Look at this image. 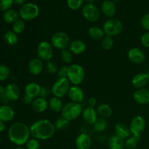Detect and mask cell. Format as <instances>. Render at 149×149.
<instances>
[{"instance_id": "obj_1", "label": "cell", "mask_w": 149, "mask_h": 149, "mask_svg": "<svg viewBox=\"0 0 149 149\" xmlns=\"http://www.w3.org/2000/svg\"><path fill=\"white\" fill-rule=\"evenodd\" d=\"M55 125L48 119H39L30 127L31 135L39 141H45L52 138L55 134Z\"/></svg>"}, {"instance_id": "obj_2", "label": "cell", "mask_w": 149, "mask_h": 149, "mask_svg": "<svg viewBox=\"0 0 149 149\" xmlns=\"http://www.w3.org/2000/svg\"><path fill=\"white\" fill-rule=\"evenodd\" d=\"M30 136V127L23 122H15L8 130L9 139L17 146L26 144Z\"/></svg>"}, {"instance_id": "obj_3", "label": "cell", "mask_w": 149, "mask_h": 149, "mask_svg": "<svg viewBox=\"0 0 149 149\" xmlns=\"http://www.w3.org/2000/svg\"><path fill=\"white\" fill-rule=\"evenodd\" d=\"M83 108L81 103L69 102L65 103L61 111V116L69 122L78 119L82 113Z\"/></svg>"}, {"instance_id": "obj_4", "label": "cell", "mask_w": 149, "mask_h": 149, "mask_svg": "<svg viewBox=\"0 0 149 149\" xmlns=\"http://www.w3.org/2000/svg\"><path fill=\"white\" fill-rule=\"evenodd\" d=\"M67 78L74 85H79L85 78V71L79 64H71L68 66Z\"/></svg>"}, {"instance_id": "obj_5", "label": "cell", "mask_w": 149, "mask_h": 149, "mask_svg": "<svg viewBox=\"0 0 149 149\" xmlns=\"http://www.w3.org/2000/svg\"><path fill=\"white\" fill-rule=\"evenodd\" d=\"M123 23L117 18H109L103 26V29L106 36H115L120 34L123 31Z\"/></svg>"}, {"instance_id": "obj_6", "label": "cell", "mask_w": 149, "mask_h": 149, "mask_svg": "<svg viewBox=\"0 0 149 149\" xmlns=\"http://www.w3.org/2000/svg\"><path fill=\"white\" fill-rule=\"evenodd\" d=\"M70 83L68 78H58L52 85L51 92L55 97H63L69 92L71 87Z\"/></svg>"}, {"instance_id": "obj_7", "label": "cell", "mask_w": 149, "mask_h": 149, "mask_svg": "<svg viewBox=\"0 0 149 149\" xmlns=\"http://www.w3.org/2000/svg\"><path fill=\"white\" fill-rule=\"evenodd\" d=\"M39 14V8L36 4L26 3L23 5L19 11V15L22 20L30 21L36 19Z\"/></svg>"}, {"instance_id": "obj_8", "label": "cell", "mask_w": 149, "mask_h": 149, "mask_svg": "<svg viewBox=\"0 0 149 149\" xmlns=\"http://www.w3.org/2000/svg\"><path fill=\"white\" fill-rule=\"evenodd\" d=\"M70 43H71L70 37L65 32H55L51 37V44L52 47L61 50L68 49Z\"/></svg>"}, {"instance_id": "obj_9", "label": "cell", "mask_w": 149, "mask_h": 149, "mask_svg": "<svg viewBox=\"0 0 149 149\" xmlns=\"http://www.w3.org/2000/svg\"><path fill=\"white\" fill-rule=\"evenodd\" d=\"M146 122L145 119L141 116H135L131 120L130 124V130L131 135L135 137L138 139H141L142 132L146 128Z\"/></svg>"}, {"instance_id": "obj_10", "label": "cell", "mask_w": 149, "mask_h": 149, "mask_svg": "<svg viewBox=\"0 0 149 149\" xmlns=\"http://www.w3.org/2000/svg\"><path fill=\"white\" fill-rule=\"evenodd\" d=\"M38 58L42 61H51L53 56V47L52 44L47 41H42L38 45L36 49Z\"/></svg>"}, {"instance_id": "obj_11", "label": "cell", "mask_w": 149, "mask_h": 149, "mask_svg": "<svg viewBox=\"0 0 149 149\" xmlns=\"http://www.w3.org/2000/svg\"><path fill=\"white\" fill-rule=\"evenodd\" d=\"M81 13L84 19L91 23L96 22L100 18V10L94 4H86L82 7Z\"/></svg>"}, {"instance_id": "obj_12", "label": "cell", "mask_w": 149, "mask_h": 149, "mask_svg": "<svg viewBox=\"0 0 149 149\" xmlns=\"http://www.w3.org/2000/svg\"><path fill=\"white\" fill-rule=\"evenodd\" d=\"M128 58L134 64H141L146 61V55L142 49L133 47L128 51Z\"/></svg>"}, {"instance_id": "obj_13", "label": "cell", "mask_w": 149, "mask_h": 149, "mask_svg": "<svg viewBox=\"0 0 149 149\" xmlns=\"http://www.w3.org/2000/svg\"><path fill=\"white\" fill-rule=\"evenodd\" d=\"M81 116H82L83 120L89 125H94L95 122L98 118L96 109H95V108L90 107V106H87L83 109Z\"/></svg>"}, {"instance_id": "obj_14", "label": "cell", "mask_w": 149, "mask_h": 149, "mask_svg": "<svg viewBox=\"0 0 149 149\" xmlns=\"http://www.w3.org/2000/svg\"><path fill=\"white\" fill-rule=\"evenodd\" d=\"M68 95L70 100H71V102H74V103H81L84 100V91L79 85L71 86Z\"/></svg>"}, {"instance_id": "obj_15", "label": "cell", "mask_w": 149, "mask_h": 149, "mask_svg": "<svg viewBox=\"0 0 149 149\" xmlns=\"http://www.w3.org/2000/svg\"><path fill=\"white\" fill-rule=\"evenodd\" d=\"M4 95L10 100H17L20 96V90L17 84L10 83L5 87Z\"/></svg>"}, {"instance_id": "obj_16", "label": "cell", "mask_w": 149, "mask_h": 149, "mask_svg": "<svg viewBox=\"0 0 149 149\" xmlns=\"http://www.w3.org/2000/svg\"><path fill=\"white\" fill-rule=\"evenodd\" d=\"M29 71L33 76L40 75L44 70L43 61L39 58H33L29 63Z\"/></svg>"}, {"instance_id": "obj_17", "label": "cell", "mask_w": 149, "mask_h": 149, "mask_svg": "<svg viewBox=\"0 0 149 149\" xmlns=\"http://www.w3.org/2000/svg\"><path fill=\"white\" fill-rule=\"evenodd\" d=\"M149 81V74L146 73H138L135 74L132 79V84L135 88H144Z\"/></svg>"}, {"instance_id": "obj_18", "label": "cell", "mask_w": 149, "mask_h": 149, "mask_svg": "<svg viewBox=\"0 0 149 149\" xmlns=\"http://www.w3.org/2000/svg\"><path fill=\"white\" fill-rule=\"evenodd\" d=\"M133 98L138 104H148L149 103V90L146 88L138 89L134 93Z\"/></svg>"}, {"instance_id": "obj_19", "label": "cell", "mask_w": 149, "mask_h": 149, "mask_svg": "<svg viewBox=\"0 0 149 149\" xmlns=\"http://www.w3.org/2000/svg\"><path fill=\"white\" fill-rule=\"evenodd\" d=\"M91 145L92 139L88 134H80L76 139L75 146L77 149H90Z\"/></svg>"}, {"instance_id": "obj_20", "label": "cell", "mask_w": 149, "mask_h": 149, "mask_svg": "<svg viewBox=\"0 0 149 149\" xmlns=\"http://www.w3.org/2000/svg\"><path fill=\"white\" fill-rule=\"evenodd\" d=\"M103 14L109 18H112L116 13V6L111 0H105L101 5Z\"/></svg>"}, {"instance_id": "obj_21", "label": "cell", "mask_w": 149, "mask_h": 149, "mask_svg": "<svg viewBox=\"0 0 149 149\" xmlns=\"http://www.w3.org/2000/svg\"><path fill=\"white\" fill-rule=\"evenodd\" d=\"M68 49L73 54L81 55L86 51L87 45L83 41L79 40V39H75V40L71 42Z\"/></svg>"}, {"instance_id": "obj_22", "label": "cell", "mask_w": 149, "mask_h": 149, "mask_svg": "<svg viewBox=\"0 0 149 149\" xmlns=\"http://www.w3.org/2000/svg\"><path fill=\"white\" fill-rule=\"evenodd\" d=\"M41 86L39 84L35 82L29 83L26 85L24 89L25 95L32 98H36L39 97L41 91Z\"/></svg>"}, {"instance_id": "obj_23", "label": "cell", "mask_w": 149, "mask_h": 149, "mask_svg": "<svg viewBox=\"0 0 149 149\" xmlns=\"http://www.w3.org/2000/svg\"><path fill=\"white\" fill-rule=\"evenodd\" d=\"M15 117V111L10 106L4 105L0 106V120L4 122H8Z\"/></svg>"}, {"instance_id": "obj_24", "label": "cell", "mask_w": 149, "mask_h": 149, "mask_svg": "<svg viewBox=\"0 0 149 149\" xmlns=\"http://www.w3.org/2000/svg\"><path fill=\"white\" fill-rule=\"evenodd\" d=\"M115 135L124 140L127 139L131 136L130 130L129 127L122 122H119L115 125Z\"/></svg>"}, {"instance_id": "obj_25", "label": "cell", "mask_w": 149, "mask_h": 149, "mask_svg": "<svg viewBox=\"0 0 149 149\" xmlns=\"http://www.w3.org/2000/svg\"><path fill=\"white\" fill-rule=\"evenodd\" d=\"M32 109L36 113H42L45 111L48 107V101L46 98L38 97L34 99L31 105Z\"/></svg>"}, {"instance_id": "obj_26", "label": "cell", "mask_w": 149, "mask_h": 149, "mask_svg": "<svg viewBox=\"0 0 149 149\" xmlns=\"http://www.w3.org/2000/svg\"><path fill=\"white\" fill-rule=\"evenodd\" d=\"M96 111H97V115L100 117L103 118V119H108L111 117L113 113L111 107L109 105L106 103H100L96 107Z\"/></svg>"}, {"instance_id": "obj_27", "label": "cell", "mask_w": 149, "mask_h": 149, "mask_svg": "<svg viewBox=\"0 0 149 149\" xmlns=\"http://www.w3.org/2000/svg\"><path fill=\"white\" fill-rule=\"evenodd\" d=\"M88 35L93 40H102L103 37L106 36L105 32L103 29L98 26H92L88 30Z\"/></svg>"}, {"instance_id": "obj_28", "label": "cell", "mask_w": 149, "mask_h": 149, "mask_svg": "<svg viewBox=\"0 0 149 149\" xmlns=\"http://www.w3.org/2000/svg\"><path fill=\"white\" fill-rule=\"evenodd\" d=\"M63 106L64 105L63 104V102L61 100V98L55 97V96L51 97L48 101V107L52 111L55 112V113L61 112Z\"/></svg>"}, {"instance_id": "obj_29", "label": "cell", "mask_w": 149, "mask_h": 149, "mask_svg": "<svg viewBox=\"0 0 149 149\" xmlns=\"http://www.w3.org/2000/svg\"><path fill=\"white\" fill-rule=\"evenodd\" d=\"M20 15L16 10L9 9L3 14V19L7 23H14L19 20Z\"/></svg>"}, {"instance_id": "obj_30", "label": "cell", "mask_w": 149, "mask_h": 149, "mask_svg": "<svg viewBox=\"0 0 149 149\" xmlns=\"http://www.w3.org/2000/svg\"><path fill=\"white\" fill-rule=\"evenodd\" d=\"M125 140L116 136V135H113L109 138V146L110 149H124L125 148Z\"/></svg>"}, {"instance_id": "obj_31", "label": "cell", "mask_w": 149, "mask_h": 149, "mask_svg": "<svg viewBox=\"0 0 149 149\" xmlns=\"http://www.w3.org/2000/svg\"><path fill=\"white\" fill-rule=\"evenodd\" d=\"M3 39L6 44L10 46H14L17 43L18 36L17 33H15L13 31H7L3 35Z\"/></svg>"}, {"instance_id": "obj_32", "label": "cell", "mask_w": 149, "mask_h": 149, "mask_svg": "<svg viewBox=\"0 0 149 149\" xmlns=\"http://www.w3.org/2000/svg\"><path fill=\"white\" fill-rule=\"evenodd\" d=\"M93 127H94L95 131L97 132H104L108 128V121L106 120V119H103V118H97L96 122L93 125Z\"/></svg>"}, {"instance_id": "obj_33", "label": "cell", "mask_w": 149, "mask_h": 149, "mask_svg": "<svg viewBox=\"0 0 149 149\" xmlns=\"http://www.w3.org/2000/svg\"><path fill=\"white\" fill-rule=\"evenodd\" d=\"M61 60L63 63L65 64H69L73 61V53L69 49H65L61 50Z\"/></svg>"}, {"instance_id": "obj_34", "label": "cell", "mask_w": 149, "mask_h": 149, "mask_svg": "<svg viewBox=\"0 0 149 149\" xmlns=\"http://www.w3.org/2000/svg\"><path fill=\"white\" fill-rule=\"evenodd\" d=\"M113 44H114V42H113V39L112 36L106 35L101 40L102 47L106 50H109V49H111L113 46Z\"/></svg>"}, {"instance_id": "obj_35", "label": "cell", "mask_w": 149, "mask_h": 149, "mask_svg": "<svg viewBox=\"0 0 149 149\" xmlns=\"http://www.w3.org/2000/svg\"><path fill=\"white\" fill-rule=\"evenodd\" d=\"M69 121L65 119L63 116H61V117L56 119L54 125H55V129L58 130H61L65 129V128L68 127V126L69 125Z\"/></svg>"}, {"instance_id": "obj_36", "label": "cell", "mask_w": 149, "mask_h": 149, "mask_svg": "<svg viewBox=\"0 0 149 149\" xmlns=\"http://www.w3.org/2000/svg\"><path fill=\"white\" fill-rule=\"evenodd\" d=\"M140 140L134 136H130L127 139L125 140V147L127 149H135L137 146H138V141Z\"/></svg>"}, {"instance_id": "obj_37", "label": "cell", "mask_w": 149, "mask_h": 149, "mask_svg": "<svg viewBox=\"0 0 149 149\" xmlns=\"http://www.w3.org/2000/svg\"><path fill=\"white\" fill-rule=\"evenodd\" d=\"M25 27H26V25H25V22L23 20H20L15 22V23H13V31L17 34H20L22 32L24 31Z\"/></svg>"}, {"instance_id": "obj_38", "label": "cell", "mask_w": 149, "mask_h": 149, "mask_svg": "<svg viewBox=\"0 0 149 149\" xmlns=\"http://www.w3.org/2000/svg\"><path fill=\"white\" fill-rule=\"evenodd\" d=\"M84 0H67L66 4L68 8L72 10H79L82 6Z\"/></svg>"}, {"instance_id": "obj_39", "label": "cell", "mask_w": 149, "mask_h": 149, "mask_svg": "<svg viewBox=\"0 0 149 149\" xmlns=\"http://www.w3.org/2000/svg\"><path fill=\"white\" fill-rule=\"evenodd\" d=\"M46 68L47 72L50 74H57L58 70H59L56 63H55V61H49L47 62Z\"/></svg>"}, {"instance_id": "obj_40", "label": "cell", "mask_w": 149, "mask_h": 149, "mask_svg": "<svg viewBox=\"0 0 149 149\" xmlns=\"http://www.w3.org/2000/svg\"><path fill=\"white\" fill-rule=\"evenodd\" d=\"M10 68L4 65H0V81H4L10 77Z\"/></svg>"}, {"instance_id": "obj_41", "label": "cell", "mask_w": 149, "mask_h": 149, "mask_svg": "<svg viewBox=\"0 0 149 149\" xmlns=\"http://www.w3.org/2000/svg\"><path fill=\"white\" fill-rule=\"evenodd\" d=\"M26 146L27 149H39L40 148V143L39 141L35 138L29 139L26 143Z\"/></svg>"}, {"instance_id": "obj_42", "label": "cell", "mask_w": 149, "mask_h": 149, "mask_svg": "<svg viewBox=\"0 0 149 149\" xmlns=\"http://www.w3.org/2000/svg\"><path fill=\"white\" fill-rule=\"evenodd\" d=\"M13 3V0H0V11H7Z\"/></svg>"}, {"instance_id": "obj_43", "label": "cell", "mask_w": 149, "mask_h": 149, "mask_svg": "<svg viewBox=\"0 0 149 149\" xmlns=\"http://www.w3.org/2000/svg\"><path fill=\"white\" fill-rule=\"evenodd\" d=\"M141 23L142 27L145 30L148 31H149V13L145 14L143 16L141 20Z\"/></svg>"}, {"instance_id": "obj_44", "label": "cell", "mask_w": 149, "mask_h": 149, "mask_svg": "<svg viewBox=\"0 0 149 149\" xmlns=\"http://www.w3.org/2000/svg\"><path fill=\"white\" fill-rule=\"evenodd\" d=\"M68 66L67 65H63L58 71V78H67L68 76Z\"/></svg>"}, {"instance_id": "obj_45", "label": "cell", "mask_w": 149, "mask_h": 149, "mask_svg": "<svg viewBox=\"0 0 149 149\" xmlns=\"http://www.w3.org/2000/svg\"><path fill=\"white\" fill-rule=\"evenodd\" d=\"M141 44L143 46L149 49V31L146 32L142 35L141 39Z\"/></svg>"}, {"instance_id": "obj_46", "label": "cell", "mask_w": 149, "mask_h": 149, "mask_svg": "<svg viewBox=\"0 0 149 149\" xmlns=\"http://www.w3.org/2000/svg\"><path fill=\"white\" fill-rule=\"evenodd\" d=\"M51 90H49V89L48 88L47 86H43V87H41V91H40V95H39V97H43V98H47L48 97V95L50 93Z\"/></svg>"}, {"instance_id": "obj_47", "label": "cell", "mask_w": 149, "mask_h": 149, "mask_svg": "<svg viewBox=\"0 0 149 149\" xmlns=\"http://www.w3.org/2000/svg\"><path fill=\"white\" fill-rule=\"evenodd\" d=\"M87 103H88V106L94 108L97 104V100H96L95 97H90L87 100Z\"/></svg>"}, {"instance_id": "obj_48", "label": "cell", "mask_w": 149, "mask_h": 149, "mask_svg": "<svg viewBox=\"0 0 149 149\" xmlns=\"http://www.w3.org/2000/svg\"><path fill=\"white\" fill-rule=\"evenodd\" d=\"M33 100H34V99L32 98V97H29V96L26 95H25L24 97H23V101H24V103L27 105H32Z\"/></svg>"}, {"instance_id": "obj_49", "label": "cell", "mask_w": 149, "mask_h": 149, "mask_svg": "<svg viewBox=\"0 0 149 149\" xmlns=\"http://www.w3.org/2000/svg\"><path fill=\"white\" fill-rule=\"evenodd\" d=\"M26 1L27 0H13V2L14 4H17V5H24L25 4H26Z\"/></svg>"}, {"instance_id": "obj_50", "label": "cell", "mask_w": 149, "mask_h": 149, "mask_svg": "<svg viewBox=\"0 0 149 149\" xmlns=\"http://www.w3.org/2000/svg\"><path fill=\"white\" fill-rule=\"evenodd\" d=\"M5 130V124L4 122L0 120V132H3Z\"/></svg>"}, {"instance_id": "obj_51", "label": "cell", "mask_w": 149, "mask_h": 149, "mask_svg": "<svg viewBox=\"0 0 149 149\" xmlns=\"http://www.w3.org/2000/svg\"><path fill=\"white\" fill-rule=\"evenodd\" d=\"M86 1H87V3H88V4H93V3H94L96 0H86Z\"/></svg>"}, {"instance_id": "obj_52", "label": "cell", "mask_w": 149, "mask_h": 149, "mask_svg": "<svg viewBox=\"0 0 149 149\" xmlns=\"http://www.w3.org/2000/svg\"><path fill=\"white\" fill-rule=\"evenodd\" d=\"M15 149H27V148H24V147L22 146H17V148H15Z\"/></svg>"}, {"instance_id": "obj_53", "label": "cell", "mask_w": 149, "mask_h": 149, "mask_svg": "<svg viewBox=\"0 0 149 149\" xmlns=\"http://www.w3.org/2000/svg\"><path fill=\"white\" fill-rule=\"evenodd\" d=\"M112 1H113V2L114 3H116V2H117V1H119V0H111Z\"/></svg>"}, {"instance_id": "obj_54", "label": "cell", "mask_w": 149, "mask_h": 149, "mask_svg": "<svg viewBox=\"0 0 149 149\" xmlns=\"http://www.w3.org/2000/svg\"><path fill=\"white\" fill-rule=\"evenodd\" d=\"M148 86H149V81H148Z\"/></svg>"}]
</instances>
